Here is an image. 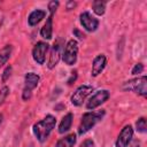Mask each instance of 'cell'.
I'll use <instances>...</instances> for the list:
<instances>
[{
	"instance_id": "6da1fadb",
	"label": "cell",
	"mask_w": 147,
	"mask_h": 147,
	"mask_svg": "<svg viewBox=\"0 0 147 147\" xmlns=\"http://www.w3.org/2000/svg\"><path fill=\"white\" fill-rule=\"evenodd\" d=\"M55 124H56V119L52 115H47L44 119L37 122L32 127L36 138L40 142H44L48 138V136L52 132V130L55 127Z\"/></svg>"
},
{
	"instance_id": "7a4b0ae2",
	"label": "cell",
	"mask_w": 147,
	"mask_h": 147,
	"mask_svg": "<svg viewBox=\"0 0 147 147\" xmlns=\"http://www.w3.org/2000/svg\"><path fill=\"white\" fill-rule=\"evenodd\" d=\"M105 116V110H99V111H87L83 114L80 124L78 126V134L83 136L86 132H88L98 122L102 119Z\"/></svg>"
},
{
	"instance_id": "3957f363",
	"label": "cell",
	"mask_w": 147,
	"mask_h": 147,
	"mask_svg": "<svg viewBox=\"0 0 147 147\" xmlns=\"http://www.w3.org/2000/svg\"><path fill=\"white\" fill-rule=\"evenodd\" d=\"M123 90L134 92L139 95L146 96V94H147V77L142 76V77H138V78L125 82L123 84Z\"/></svg>"
},
{
	"instance_id": "277c9868",
	"label": "cell",
	"mask_w": 147,
	"mask_h": 147,
	"mask_svg": "<svg viewBox=\"0 0 147 147\" xmlns=\"http://www.w3.org/2000/svg\"><path fill=\"white\" fill-rule=\"evenodd\" d=\"M40 80V77L34 72H28L24 78V88L22 93V99L24 101H28L31 99L32 91L38 86V83Z\"/></svg>"
},
{
	"instance_id": "5b68a950",
	"label": "cell",
	"mask_w": 147,
	"mask_h": 147,
	"mask_svg": "<svg viewBox=\"0 0 147 147\" xmlns=\"http://www.w3.org/2000/svg\"><path fill=\"white\" fill-rule=\"evenodd\" d=\"M77 54H78V42L75 39H71L67 42L63 53H62V60L65 64L72 65L77 61Z\"/></svg>"
},
{
	"instance_id": "8992f818",
	"label": "cell",
	"mask_w": 147,
	"mask_h": 147,
	"mask_svg": "<svg viewBox=\"0 0 147 147\" xmlns=\"http://www.w3.org/2000/svg\"><path fill=\"white\" fill-rule=\"evenodd\" d=\"M93 87L90 85H80L79 87H77V90L74 92V94L71 95V103L74 106H82L83 102L85 101V99L92 93Z\"/></svg>"
},
{
	"instance_id": "52a82bcc",
	"label": "cell",
	"mask_w": 147,
	"mask_h": 147,
	"mask_svg": "<svg viewBox=\"0 0 147 147\" xmlns=\"http://www.w3.org/2000/svg\"><path fill=\"white\" fill-rule=\"evenodd\" d=\"M109 96H110L109 91H107V90H100V91L95 92L90 98V100L86 103V108L88 110H93V109L98 108L99 106H101L102 103H105L109 99Z\"/></svg>"
},
{
	"instance_id": "ba28073f",
	"label": "cell",
	"mask_w": 147,
	"mask_h": 147,
	"mask_svg": "<svg viewBox=\"0 0 147 147\" xmlns=\"http://www.w3.org/2000/svg\"><path fill=\"white\" fill-rule=\"evenodd\" d=\"M62 48H63V42H62V39L59 38L53 47H52V51H51V55H49V60H48V68L49 69H53L60 61V57L62 55Z\"/></svg>"
},
{
	"instance_id": "9c48e42d",
	"label": "cell",
	"mask_w": 147,
	"mask_h": 147,
	"mask_svg": "<svg viewBox=\"0 0 147 147\" xmlns=\"http://www.w3.org/2000/svg\"><path fill=\"white\" fill-rule=\"evenodd\" d=\"M79 20H80V24L83 25V28H85V30H87L90 32L95 31L98 29V26H99L98 18L92 16L88 11H83L79 15Z\"/></svg>"
},
{
	"instance_id": "30bf717a",
	"label": "cell",
	"mask_w": 147,
	"mask_h": 147,
	"mask_svg": "<svg viewBox=\"0 0 147 147\" xmlns=\"http://www.w3.org/2000/svg\"><path fill=\"white\" fill-rule=\"evenodd\" d=\"M48 51V44L44 41H38L33 49H32V57L38 64H44L45 62V56Z\"/></svg>"
},
{
	"instance_id": "8fae6325",
	"label": "cell",
	"mask_w": 147,
	"mask_h": 147,
	"mask_svg": "<svg viewBox=\"0 0 147 147\" xmlns=\"http://www.w3.org/2000/svg\"><path fill=\"white\" fill-rule=\"evenodd\" d=\"M132 137H133V129H132V126L130 124L125 125L121 130V132H119V134L117 137L116 147H127L130 141H131V139H132Z\"/></svg>"
},
{
	"instance_id": "7c38bea8",
	"label": "cell",
	"mask_w": 147,
	"mask_h": 147,
	"mask_svg": "<svg viewBox=\"0 0 147 147\" xmlns=\"http://www.w3.org/2000/svg\"><path fill=\"white\" fill-rule=\"evenodd\" d=\"M106 63H107V59L103 54H99L98 56L94 57L93 60V63H92V70H91V75L93 77H96L99 76L102 70L105 69L106 67Z\"/></svg>"
},
{
	"instance_id": "4fadbf2b",
	"label": "cell",
	"mask_w": 147,
	"mask_h": 147,
	"mask_svg": "<svg viewBox=\"0 0 147 147\" xmlns=\"http://www.w3.org/2000/svg\"><path fill=\"white\" fill-rule=\"evenodd\" d=\"M53 16L52 14H49L46 23L42 25V28L40 29V36L44 38V39H47L49 40L53 36Z\"/></svg>"
},
{
	"instance_id": "5bb4252c",
	"label": "cell",
	"mask_w": 147,
	"mask_h": 147,
	"mask_svg": "<svg viewBox=\"0 0 147 147\" xmlns=\"http://www.w3.org/2000/svg\"><path fill=\"white\" fill-rule=\"evenodd\" d=\"M72 118H74V115L71 113H68L60 122L59 124V133H64V132H68L71 127V124H72Z\"/></svg>"
},
{
	"instance_id": "9a60e30c",
	"label": "cell",
	"mask_w": 147,
	"mask_h": 147,
	"mask_svg": "<svg viewBox=\"0 0 147 147\" xmlns=\"http://www.w3.org/2000/svg\"><path fill=\"white\" fill-rule=\"evenodd\" d=\"M45 16H46V13H45L44 10H40V9L33 10V11L29 15V17H28V23H29L30 26H34V25H37Z\"/></svg>"
},
{
	"instance_id": "2e32d148",
	"label": "cell",
	"mask_w": 147,
	"mask_h": 147,
	"mask_svg": "<svg viewBox=\"0 0 147 147\" xmlns=\"http://www.w3.org/2000/svg\"><path fill=\"white\" fill-rule=\"evenodd\" d=\"M76 134L75 133H70L68 136H65L64 138H61L57 142L55 147H74V145L76 144Z\"/></svg>"
},
{
	"instance_id": "e0dca14e",
	"label": "cell",
	"mask_w": 147,
	"mask_h": 147,
	"mask_svg": "<svg viewBox=\"0 0 147 147\" xmlns=\"http://www.w3.org/2000/svg\"><path fill=\"white\" fill-rule=\"evenodd\" d=\"M11 51H13L11 45H6L3 48L0 49V67L7 63V61L11 55Z\"/></svg>"
},
{
	"instance_id": "ac0fdd59",
	"label": "cell",
	"mask_w": 147,
	"mask_h": 147,
	"mask_svg": "<svg viewBox=\"0 0 147 147\" xmlns=\"http://www.w3.org/2000/svg\"><path fill=\"white\" fill-rule=\"evenodd\" d=\"M92 9H93L94 14L101 16L106 11V2L105 1H100V0H95V1L92 2Z\"/></svg>"
},
{
	"instance_id": "d6986e66",
	"label": "cell",
	"mask_w": 147,
	"mask_h": 147,
	"mask_svg": "<svg viewBox=\"0 0 147 147\" xmlns=\"http://www.w3.org/2000/svg\"><path fill=\"white\" fill-rule=\"evenodd\" d=\"M136 127H137V131L140 132V133H145L147 131V124H146V118L145 117H140L137 123H136Z\"/></svg>"
},
{
	"instance_id": "ffe728a7",
	"label": "cell",
	"mask_w": 147,
	"mask_h": 147,
	"mask_svg": "<svg viewBox=\"0 0 147 147\" xmlns=\"http://www.w3.org/2000/svg\"><path fill=\"white\" fill-rule=\"evenodd\" d=\"M8 94H9V87L8 86H3L0 90V106L3 103V101L6 100V98H7Z\"/></svg>"
},
{
	"instance_id": "44dd1931",
	"label": "cell",
	"mask_w": 147,
	"mask_h": 147,
	"mask_svg": "<svg viewBox=\"0 0 147 147\" xmlns=\"http://www.w3.org/2000/svg\"><path fill=\"white\" fill-rule=\"evenodd\" d=\"M11 70H13V68H11L10 65L6 67V69H5V70H3V72H2V77H1V80H2V83H6V82H7V79L10 77Z\"/></svg>"
},
{
	"instance_id": "7402d4cb",
	"label": "cell",
	"mask_w": 147,
	"mask_h": 147,
	"mask_svg": "<svg viewBox=\"0 0 147 147\" xmlns=\"http://www.w3.org/2000/svg\"><path fill=\"white\" fill-rule=\"evenodd\" d=\"M59 1H55V0H53V1H49L48 2V9H49V13L52 14V15H54V13L56 11V9H57V7H59Z\"/></svg>"
},
{
	"instance_id": "603a6c76",
	"label": "cell",
	"mask_w": 147,
	"mask_h": 147,
	"mask_svg": "<svg viewBox=\"0 0 147 147\" xmlns=\"http://www.w3.org/2000/svg\"><path fill=\"white\" fill-rule=\"evenodd\" d=\"M142 71H144V64H142V63H137V64L132 68L131 74H132V75H139V74H141Z\"/></svg>"
},
{
	"instance_id": "cb8c5ba5",
	"label": "cell",
	"mask_w": 147,
	"mask_h": 147,
	"mask_svg": "<svg viewBox=\"0 0 147 147\" xmlns=\"http://www.w3.org/2000/svg\"><path fill=\"white\" fill-rule=\"evenodd\" d=\"M79 147H95V144H94V141L92 139H86L80 144Z\"/></svg>"
},
{
	"instance_id": "d4e9b609",
	"label": "cell",
	"mask_w": 147,
	"mask_h": 147,
	"mask_svg": "<svg viewBox=\"0 0 147 147\" xmlns=\"http://www.w3.org/2000/svg\"><path fill=\"white\" fill-rule=\"evenodd\" d=\"M76 79H77V71L75 70V71H72L71 77H70V78L68 79V82H67V83H68V85H71V84H72V83L76 80Z\"/></svg>"
},
{
	"instance_id": "484cf974",
	"label": "cell",
	"mask_w": 147,
	"mask_h": 147,
	"mask_svg": "<svg viewBox=\"0 0 147 147\" xmlns=\"http://www.w3.org/2000/svg\"><path fill=\"white\" fill-rule=\"evenodd\" d=\"M76 2L75 1H68L67 2V10H71V9H74L75 7H76Z\"/></svg>"
},
{
	"instance_id": "4316f807",
	"label": "cell",
	"mask_w": 147,
	"mask_h": 147,
	"mask_svg": "<svg viewBox=\"0 0 147 147\" xmlns=\"http://www.w3.org/2000/svg\"><path fill=\"white\" fill-rule=\"evenodd\" d=\"M74 33H75V34H77V37H78L79 39H83V38L85 37V34H84V33H82V32H79V30H77V29H75V30H74Z\"/></svg>"
},
{
	"instance_id": "83f0119b",
	"label": "cell",
	"mask_w": 147,
	"mask_h": 147,
	"mask_svg": "<svg viewBox=\"0 0 147 147\" xmlns=\"http://www.w3.org/2000/svg\"><path fill=\"white\" fill-rule=\"evenodd\" d=\"M131 147H139V142H138V141H134V142L131 145Z\"/></svg>"
},
{
	"instance_id": "f1b7e54d",
	"label": "cell",
	"mask_w": 147,
	"mask_h": 147,
	"mask_svg": "<svg viewBox=\"0 0 147 147\" xmlns=\"http://www.w3.org/2000/svg\"><path fill=\"white\" fill-rule=\"evenodd\" d=\"M2 119H3V116H2V114H0V125L2 123Z\"/></svg>"
}]
</instances>
